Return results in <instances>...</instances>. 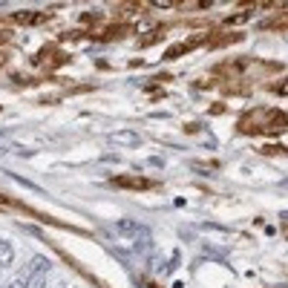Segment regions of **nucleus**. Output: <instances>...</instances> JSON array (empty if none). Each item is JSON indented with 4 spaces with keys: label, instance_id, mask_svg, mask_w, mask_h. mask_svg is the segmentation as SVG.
Listing matches in <instances>:
<instances>
[{
    "label": "nucleus",
    "instance_id": "1",
    "mask_svg": "<svg viewBox=\"0 0 288 288\" xmlns=\"http://www.w3.org/2000/svg\"><path fill=\"white\" fill-rule=\"evenodd\" d=\"M113 141H118V144H138V133H133V130H118V133H113Z\"/></svg>",
    "mask_w": 288,
    "mask_h": 288
},
{
    "label": "nucleus",
    "instance_id": "3",
    "mask_svg": "<svg viewBox=\"0 0 288 288\" xmlns=\"http://www.w3.org/2000/svg\"><path fill=\"white\" fill-rule=\"evenodd\" d=\"M43 286H46V271H35L26 283V288H43Z\"/></svg>",
    "mask_w": 288,
    "mask_h": 288
},
{
    "label": "nucleus",
    "instance_id": "5",
    "mask_svg": "<svg viewBox=\"0 0 288 288\" xmlns=\"http://www.w3.org/2000/svg\"><path fill=\"white\" fill-rule=\"evenodd\" d=\"M35 271H49V259L35 256V259H32V274H35Z\"/></svg>",
    "mask_w": 288,
    "mask_h": 288
},
{
    "label": "nucleus",
    "instance_id": "2",
    "mask_svg": "<svg viewBox=\"0 0 288 288\" xmlns=\"http://www.w3.org/2000/svg\"><path fill=\"white\" fill-rule=\"evenodd\" d=\"M12 259H15V248H12V242L0 239V265H12Z\"/></svg>",
    "mask_w": 288,
    "mask_h": 288
},
{
    "label": "nucleus",
    "instance_id": "4",
    "mask_svg": "<svg viewBox=\"0 0 288 288\" xmlns=\"http://www.w3.org/2000/svg\"><path fill=\"white\" fill-rule=\"evenodd\" d=\"M118 230H121V233H138L141 228L135 222H130V219H121V222H118Z\"/></svg>",
    "mask_w": 288,
    "mask_h": 288
},
{
    "label": "nucleus",
    "instance_id": "6",
    "mask_svg": "<svg viewBox=\"0 0 288 288\" xmlns=\"http://www.w3.org/2000/svg\"><path fill=\"white\" fill-rule=\"evenodd\" d=\"M9 288H26V283H23V280H18V283H12Z\"/></svg>",
    "mask_w": 288,
    "mask_h": 288
}]
</instances>
